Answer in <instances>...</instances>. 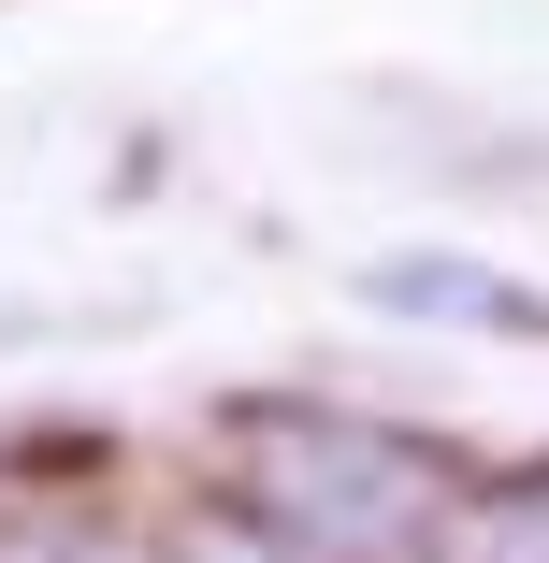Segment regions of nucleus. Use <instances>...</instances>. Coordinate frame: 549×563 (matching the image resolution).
<instances>
[{
    "label": "nucleus",
    "mask_w": 549,
    "mask_h": 563,
    "mask_svg": "<svg viewBox=\"0 0 549 563\" xmlns=\"http://www.w3.org/2000/svg\"><path fill=\"white\" fill-rule=\"evenodd\" d=\"M217 477H232L246 534L289 563H463V463L348 405H232L217 419Z\"/></svg>",
    "instance_id": "nucleus-1"
},
{
    "label": "nucleus",
    "mask_w": 549,
    "mask_h": 563,
    "mask_svg": "<svg viewBox=\"0 0 549 563\" xmlns=\"http://www.w3.org/2000/svg\"><path fill=\"white\" fill-rule=\"evenodd\" d=\"M0 563H145V549H117L101 520H0Z\"/></svg>",
    "instance_id": "nucleus-2"
}]
</instances>
